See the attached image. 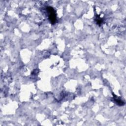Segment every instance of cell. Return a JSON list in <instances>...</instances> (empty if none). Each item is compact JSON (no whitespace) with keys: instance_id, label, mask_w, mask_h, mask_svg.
Masks as SVG:
<instances>
[{"instance_id":"cell-1","label":"cell","mask_w":126,"mask_h":126,"mask_svg":"<svg viewBox=\"0 0 126 126\" xmlns=\"http://www.w3.org/2000/svg\"><path fill=\"white\" fill-rule=\"evenodd\" d=\"M47 10L49 13V19L51 23L52 24H54L56 23L57 18L54 9L52 7H48Z\"/></svg>"},{"instance_id":"cell-2","label":"cell","mask_w":126,"mask_h":126,"mask_svg":"<svg viewBox=\"0 0 126 126\" xmlns=\"http://www.w3.org/2000/svg\"><path fill=\"white\" fill-rule=\"evenodd\" d=\"M114 96H115V97L114 96V99L115 100V101L116 103H117V104L119 105H123L125 104L124 102H123L122 100H121L120 98H119L117 96H116L115 95H113Z\"/></svg>"}]
</instances>
